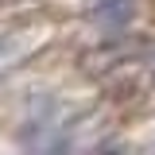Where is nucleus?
Instances as JSON below:
<instances>
[{"instance_id":"nucleus-2","label":"nucleus","mask_w":155,"mask_h":155,"mask_svg":"<svg viewBox=\"0 0 155 155\" xmlns=\"http://www.w3.org/2000/svg\"><path fill=\"white\" fill-rule=\"evenodd\" d=\"M97 155H128V147H105V151H97Z\"/></svg>"},{"instance_id":"nucleus-3","label":"nucleus","mask_w":155,"mask_h":155,"mask_svg":"<svg viewBox=\"0 0 155 155\" xmlns=\"http://www.w3.org/2000/svg\"><path fill=\"white\" fill-rule=\"evenodd\" d=\"M0 4H4V0H0Z\"/></svg>"},{"instance_id":"nucleus-1","label":"nucleus","mask_w":155,"mask_h":155,"mask_svg":"<svg viewBox=\"0 0 155 155\" xmlns=\"http://www.w3.org/2000/svg\"><path fill=\"white\" fill-rule=\"evenodd\" d=\"M89 16L97 19V23H105V27H128L136 16V0H97L93 4V12Z\"/></svg>"}]
</instances>
